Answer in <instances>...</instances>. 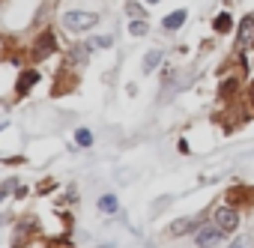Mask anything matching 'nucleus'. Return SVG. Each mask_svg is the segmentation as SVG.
Masks as SVG:
<instances>
[{
  "instance_id": "39448f33",
  "label": "nucleus",
  "mask_w": 254,
  "mask_h": 248,
  "mask_svg": "<svg viewBox=\"0 0 254 248\" xmlns=\"http://www.w3.org/2000/svg\"><path fill=\"white\" fill-rule=\"evenodd\" d=\"M194 227H197V218H177V221H171L168 233H171V236H183V233H189V230H194Z\"/></svg>"
},
{
  "instance_id": "dca6fc26",
  "label": "nucleus",
  "mask_w": 254,
  "mask_h": 248,
  "mask_svg": "<svg viewBox=\"0 0 254 248\" xmlns=\"http://www.w3.org/2000/svg\"><path fill=\"white\" fill-rule=\"evenodd\" d=\"M93 45H96V48H111V45H114V39H111V36H96V42H93Z\"/></svg>"
},
{
  "instance_id": "9d476101",
  "label": "nucleus",
  "mask_w": 254,
  "mask_h": 248,
  "mask_svg": "<svg viewBox=\"0 0 254 248\" xmlns=\"http://www.w3.org/2000/svg\"><path fill=\"white\" fill-rule=\"evenodd\" d=\"M36 81H39V72H33V69L21 72V78H18V93H27V90H30Z\"/></svg>"
},
{
  "instance_id": "20e7f679",
  "label": "nucleus",
  "mask_w": 254,
  "mask_h": 248,
  "mask_svg": "<svg viewBox=\"0 0 254 248\" xmlns=\"http://www.w3.org/2000/svg\"><path fill=\"white\" fill-rule=\"evenodd\" d=\"M239 48H254V18H242V24H239Z\"/></svg>"
},
{
  "instance_id": "6e6552de",
  "label": "nucleus",
  "mask_w": 254,
  "mask_h": 248,
  "mask_svg": "<svg viewBox=\"0 0 254 248\" xmlns=\"http://www.w3.org/2000/svg\"><path fill=\"white\" fill-rule=\"evenodd\" d=\"M117 209H120V203H117L114 194H102V197H99V212H102V215H114Z\"/></svg>"
},
{
  "instance_id": "f8f14e48",
  "label": "nucleus",
  "mask_w": 254,
  "mask_h": 248,
  "mask_svg": "<svg viewBox=\"0 0 254 248\" xmlns=\"http://www.w3.org/2000/svg\"><path fill=\"white\" fill-rule=\"evenodd\" d=\"M75 141H78L81 147H90V144H93V132H90V129H78V132H75Z\"/></svg>"
},
{
  "instance_id": "0eeeda50",
  "label": "nucleus",
  "mask_w": 254,
  "mask_h": 248,
  "mask_svg": "<svg viewBox=\"0 0 254 248\" xmlns=\"http://www.w3.org/2000/svg\"><path fill=\"white\" fill-rule=\"evenodd\" d=\"M186 18H189V12H186V9H177V12H171L162 24H165V30H180V27L186 24Z\"/></svg>"
},
{
  "instance_id": "1a4fd4ad",
  "label": "nucleus",
  "mask_w": 254,
  "mask_h": 248,
  "mask_svg": "<svg viewBox=\"0 0 254 248\" xmlns=\"http://www.w3.org/2000/svg\"><path fill=\"white\" fill-rule=\"evenodd\" d=\"M159 63H162V51H159V48H153V51L144 57V66H141V69L150 75V72H156V69H159Z\"/></svg>"
},
{
  "instance_id": "4468645a",
  "label": "nucleus",
  "mask_w": 254,
  "mask_h": 248,
  "mask_svg": "<svg viewBox=\"0 0 254 248\" xmlns=\"http://www.w3.org/2000/svg\"><path fill=\"white\" fill-rule=\"evenodd\" d=\"M230 27H233V21H230V15H218V18H215V30H218V33H227Z\"/></svg>"
},
{
  "instance_id": "f3484780",
  "label": "nucleus",
  "mask_w": 254,
  "mask_h": 248,
  "mask_svg": "<svg viewBox=\"0 0 254 248\" xmlns=\"http://www.w3.org/2000/svg\"><path fill=\"white\" fill-rule=\"evenodd\" d=\"M147 3H159V0H147Z\"/></svg>"
},
{
  "instance_id": "f03ea898",
  "label": "nucleus",
  "mask_w": 254,
  "mask_h": 248,
  "mask_svg": "<svg viewBox=\"0 0 254 248\" xmlns=\"http://www.w3.org/2000/svg\"><path fill=\"white\" fill-rule=\"evenodd\" d=\"M221 239H224V230H221L218 224H212V227H197V245H200V248H218Z\"/></svg>"
},
{
  "instance_id": "ddd939ff",
  "label": "nucleus",
  "mask_w": 254,
  "mask_h": 248,
  "mask_svg": "<svg viewBox=\"0 0 254 248\" xmlns=\"http://www.w3.org/2000/svg\"><path fill=\"white\" fill-rule=\"evenodd\" d=\"M126 12H129L132 18H144L147 12H144V6L141 3H135V0H129V3H126Z\"/></svg>"
},
{
  "instance_id": "f257e3e1",
  "label": "nucleus",
  "mask_w": 254,
  "mask_h": 248,
  "mask_svg": "<svg viewBox=\"0 0 254 248\" xmlns=\"http://www.w3.org/2000/svg\"><path fill=\"white\" fill-rule=\"evenodd\" d=\"M96 21H99V15H96V12H81V9H75V12H66V15H63V24H66L69 30H75V33H84V30L96 27Z\"/></svg>"
},
{
  "instance_id": "7ed1b4c3",
  "label": "nucleus",
  "mask_w": 254,
  "mask_h": 248,
  "mask_svg": "<svg viewBox=\"0 0 254 248\" xmlns=\"http://www.w3.org/2000/svg\"><path fill=\"white\" fill-rule=\"evenodd\" d=\"M215 224H218L224 233H230V230H236V224H239V212L230 209V206H218V209H215Z\"/></svg>"
},
{
  "instance_id": "9b49d317",
  "label": "nucleus",
  "mask_w": 254,
  "mask_h": 248,
  "mask_svg": "<svg viewBox=\"0 0 254 248\" xmlns=\"http://www.w3.org/2000/svg\"><path fill=\"white\" fill-rule=\"evenodd\" d=\"M147 30H150V27H147L144 18H132V24H129V33H132V36H147Z\"/></svg>"
},
{
  "instance_id": "423d86ee",
  "label": "nucleus",
  "mask_w": 254,
  "mask_h": 248,
  "mask_svg": "<svg viewBox=\"0 0 254 248\" xmlns=\"http://www.w3.org/2000/svg\"><path fill=\"white\" fill-rule=\"evenodd\" d=\"M57 48V42H54V36L51 33H42V39L36 42V60H45L51 51Z\"/></svg>"
},
{
  "instance_id": "2eb2a0df",
  "label": "nucleus",
  "mask_w": 254,
  "mask_h": 248,
  "mask_svg": "<svg viewBox=\"0 0 254 248\" xmlns=\"http://www.w3.org/2000/svg\"><path fill=\"white\" fill-rule=\"evenodd\" d=\"M230 248H254V239H251V236H236V239L230 242Z\"/></svg>"
}]
</instances>
